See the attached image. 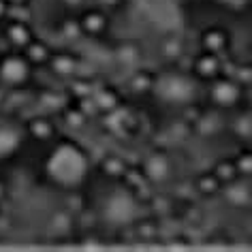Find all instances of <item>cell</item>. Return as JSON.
I'll return each instance as SVG.
<instances>
[{
	"mask_svg": "<svg viewBox=\"0 0 252 252\" xmlns=\"http://www.w3.org/2000/svg\"><path fill=\"white\" fill-rule=\"evenodd\" d=\"M11 2H22V0H11Z\"/></svg>",
	"mask_w": 252,
	"mask_h": 252,
	"instance_id": "cell-7",
	"label": "cell"
},
{
	"mask_svg": "<svg viewBox=\"0 0 252 252\" xmlns=\"http://www.w3.org/2000/svg\"><path fill=\"white\" fill-rule=\"evenodd\" d=\"M17 148H20V133L9 126H2L0 128V158L11 156Z\"/></svg>",
	"mask_w": 252,
	"mask_h": 252,
	"instance_id": "cell-3",
	"label": "cell"
},
{
	"mask_svg": "<svg viewBox=\"0 0 252 252\" xmlns=\"http://www.w3.org/2000/svg\"><path fill=\"white\" fill-rule=\"evenodd\" d=\"M224 2H226V4H233V7H242L246 0H224Z\"/></svg>",
	"mask_w": 252,
	"mask_h": 252,
	"instance_id": "cell-5",
	"label": "cell"
},
{
	"mask_svg": "<svg viewBox=\"0 0 252 252\" xmlns=\"http://www.w3.org/2000/svg\"><path fill=\"white\" fill-rule=\"evenodd\" d=\"M13 41H17V43H26V30L22 28V24H17V26H13Z\"/></svg>",
	"mask_w": 252,
	"mask_h": 252,
	"instance_id": "cell-4",
	"label": "cell"
},
{
	"mask_svg": "<svg viewBox=\"0 0 252 252\" xmlns=\"http://www.w3.org/2000/svg\"><path fill=\"white\" fill-rule=\"evenodd\" d=\"M2 13H4V0H0V17H2Z\"/></svg>",
	"mask_w": 252,
	"mask_h": 252,
	"instance_id": "cell-6",
	"label": "cell"
},
{
	"mask_svg": "<svg viewBox=\"0 0 252 252\" xmlns=\"http://www.w3.org/2000/svg\"><path fill=\"white\" fill-rule=\"evenodd\" d=\"M47 175L60 186H77L88 173V158L73 143H60L47 158Z\"/></svg>",
	"mask_w": 252,
	"mask_h": 252,
	"instance_id": "cell-1",
	"label": "cell"
},
{
	"mask_svg": "<svg viewBox=\"0 0 252 252\" xmlns=\"http://www.w3.org/2000/svg\"><path fill=\"white\" fill-rule=\"evenodd\" d=\"M28 77V64L26 60L20 58V56H9V58L2 60L0 64V79L4 84H11V86H17L22 81H26Z\"/></svg>",
	"mask_w": 252,
	"mask_h": 252,
	"instance_id": "cell-2",
	"label": "cell"
}]
</instances>
